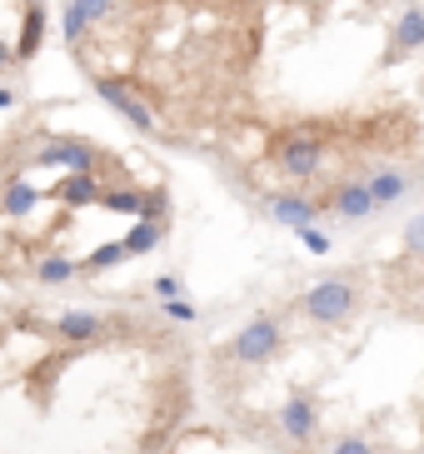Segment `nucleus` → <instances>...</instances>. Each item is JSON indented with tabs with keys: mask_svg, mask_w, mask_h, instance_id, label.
<instances>
[{
	"mask_svg": "<svg viewBox=\"0 0 424 454\" xmlns=\"http://www.w3.org/2000/svg\"><path fill=\"white\" fill-rule=\"evenodd\" d=\"M355 309H359V290H355V280H340V275L315 280L300 294V315L315 325H345Z\"/></svg>",
	"mask_w": 424,
	"mask_h": 454,
	"instance_id": "nucleus-1",
	"label": "nucleus"
},
{
	"mask_svg": "<svg viewBox=\"0 0 424 454\" xmlns=\"http://www.w3.org/2000/svg\"><path fill=\"white\" fill-rule=\"evenodd\" d=\"M279 345H285V325H279L275 315H255L250 325H239V330L230 334L225 355L235 364H265L279 355Z\"/></svg>",
	"mask_w": 424,
	"mask_h": 454,
	"instance_id": "nucleus-2",
	"label": "nucleus"
},
{
	"mask_svg": "<svg viewBox=\"0 0 424 454\" xmlns=\"http://www.w3.org/2000/svg\"><path fill=\"white\" fill-rule=\"evenodd\" d=\"M275 165L290 175V180H310V175H319V165H325V140H319L315 130L285 135L275 145Z\"/></svg>",
	"mask_w": 424,
	"mask_h": 454,
	"instance_id": "nucleus-3",
	"label": "nucleus"
},
{
	"mask_svg": "<svg viewBox=\"0 0 424 454\" xmlns=\"http://www.w3.org/2000/svg\"><path fill=\"white\" fill-rule=\"evenodd\" d=\"M275 425H279V440H290L294 450H305V444L319 434V400L310 395V389H294L290 400L279 404Z\"/></svg>",
	"mask_w": 424,
	"mask_h": 454,
	"instance_id": "nucleus-4",
	"label": "nucleus"
},
{
	"mask_svg": "<svg viewBox=\"0 0 424 454\" xmlns=\"http://www.w3.org/2000/svg\"><path fill=\"white\" fill-rule=\"evenodd\" d=\"M95 95H100V100H106V106L115 110L120 121H130L140 135H155V130H160L155 110H150L145 100H140V95L130 90V85H120V81H110V75H100V81H95Z\"/></svg>",
	"mask_w": 424,
	"mask_h": 454,
	"instance_id": "nucleus-5",
	"label": "nucleus"
},
{
	"mask_svg": "<svg viewBox=\"0 0 424 454\" xmlns=\"http://www.w3.org/2000/svg\"><path fill=\"white\" fill-rule=\"evenodd\" d=\"M35 165H60L70 175H95V145L85 140H51L35 150Z\"/></svg>",
	"mask_w": 424,
	"mask_h": 454,
	"instance_id": "nucleus-6",
	"label": "nucleus"
},
{
	"mask_svg": "<svg viewBox=\"0 0 424 454\" xmlns=\"http://www.w3.org/2000/svg\"><path fill=\"white\" fill-rule=\"evenodd\" d=\"M330 210L340 215V220H349V225H359V220H370V215L380 210V200H374L370 180H345V185H334Z\"/></svg>",
	"mask_w": 424,
	"mask_h": 454,
	"instance_id": "nucleus-7",
	"label": "nucleus"
},
{
	"mask_svg": "<svg viewBox=\"0 0 424 454\" xmlns=\"http://www.w3.org/2000/svg\"><path fill=\"white\" fill-rule=\"evenodd\" d=\"M51 195L70 210H85V205H106V185H100V175H66L60 185H51Z\"/></svg>",
	"mask_w": 424,
	"mask_h": 454,
	"instance_id": "nucleus-8",
	"label": "nucleus"
},
{
	"mask_svg": "<svg viewBox=\"0 0 424 454\" xmlns=\"http://www.w3.org/2000/svg\"><path fill=\"white\" fill-rule=\"evenodd\" d=\"M270 215H275L279 225H290V230H305V225H315L319 205L310 200V195H294V190H279V195H270Z\"/></svg>",
	"mask_w": 424,
	"mask_h": 454,
	"instance_id": "nucleus-9",
	"label": "nucleus"
},
{
	"mask_svg": "<svg viewBox=\"0 0 424 454\" xmlns=\"http://www.w3.org/2000/svg\"><path fill=\"white\" fill-rule=\"evenodd\" d=\"M100 330H106V325H100V315H95V309H66V315L55 320V334H60L66 345H95V340H100Z\"/></svg>",
	"mask_w": 424,
	"mask_h": 454,
	"instance_id": "nucleus-10",
	"label": "nucleus"
},
{
	"mask_svg": "<svg viewBox=\"0 0 424 454\" xmlns=\"http://www.w3.org/2000/svg\"><path fill=\"white\" fill-rule=\"evenodd\" d=\"M389 45H395V55H414V51H424V11H420V5H404V11L395 15Z\"/></svg>",
	"mask_w": 424,
	"mask_h": 454,
	"instance_id": "nucleus-11",
	"label": "nucleus"
},
{
	"mask_svg": "<svg viewBox=\"0 0 424 454\" xmlns=\"http://www.w3.org/2000/svg\"><path fill=\"white\" fill-rule=\"evenodd\" d=\"M30 275H35V285H70L80 275V260H70V254H40L35 265H30Z\"/></svg>",
	"mask_w": 424,
	"mask_h": 454,
	"instance_id": "nucleus-12",
	"label": "nucleus"
},
{
	"mask_svg": "<svg viewBox=\"0 0 424 454\" xmlns=\"http://www.w3.org/2000/svg\"><path fill=\"white\" fill-rule=\"evenodd\" d=\"M35 205H40V185H30L26 175H11V185H5V220H26Z\"/></svg>",
	"mask_w": 424,
	"mask_h": 454,
	"instance_id": "nucleus-13",
	"label": "nucleus"
},
{
	"mask_svg": "<svg viewBox=\"0 0 424 454\" xmlns=\"http://www.w3.org/2000/svg\"><path fill=\"white\" fill-rule=\"evenodd\" d=\"M370 190H374V200H380V210H385V205H395V200L410 195V175L395 170V165H385V170L370 175Z\"/></svg>",
	"mask_w": 424,
	"mask_h": 454,
	"instance_id": "nucleus-14",
	"label": "nucleus"
},
{
	"mask_svg": "<svg viewBox=\"0 0 424 454\" xmlns=\"http://www.w3.org/2000/svg\"><path fill=\"white\" fill-rule=\"evenodd\" d=\"M160 240H165V220L145 215V220H135V225H130V235H125V250H130V260H135V254H150Z\"/></svg>",
	"mask_w": 424,
	"mask_h": 454,
	"instance_id": "nucleus-15",
	"label": "nucleus"
},
{
	"mask_svg": "<svg viewBox=\"0 0 424 454\" xmlns=\"http://www.w3.org/2000/svg\"><path fill=\"white\" fill-rule=\"evenodd\" d=\"M106 210H115V215H135V220H145V210H150V190H135V185L106 190Z\"/></svg>",
	"mask_w": 424,
	"mask_h": 454,
	"instance_id": "nucleus-16",
	"label": "nucleus"
},
{
	"mask_svg": "<svg viewBox=\"0 0 424 454\" xmlns=\"http://www.w3.org/2000/svg\"><path fill=\"white\" fill-rule=\"evenodd\" d=\"M120 260H130V250H125V240H110V245H100V250H90L85 260H80V275H106L110 265H120Z\"/></svg>",
	"mask_w": 424,
	"mask_h": 454,
	"instance_id": "nucleus-17",
	"label": "nucleus"
},
{
	"mask_svg": "<svg viewBox=\"0 0 424 454\" xmlns=\"http://www.w3.org/2000/svg\"><path fill=\"white\" fill-rule=\"evenodd\" d=\"M40 35H45V11H40V5H30V11H26V41L15 45V55H20V60H26V55H35Z\"/></svg>",
	"mask_w": 424,
	"mask_h": 454,
	"instance_id": "nucleus-18",
	"label": "nucleus"
},
{
	"mask_svg": "<svg viewBox=\"0 0 424 454\" xmlns=\"http://www.w3.org/2000/svg\"><path fill=\"white\" fill-rule=\"evenodd\" d=\"M160 315H165V320H175V325H195L200 320V309L190 305L185 294H180V300H165V305H160Z\"/></svg>",
	"mask_w": 424,
	"mask_h": 454,
	"instance_id": "nucleus-19",
	"label": "nucleus"
},
{
	"mask_svg": "<svg viewBox=\"0 0 424 454\" xmlns=\"http://www.w3.org/2000/svg\"><path fill=\"white\" fill-rule=\"evenodd\" d=\"M325 454H380V450H374L365 434H340V440H330V450H325Z\"/></svg>",
	"mask_w": 424,
	"mask_h": 454,
	"instance_id": "nucleus-20",
	"label": "nucleus"
},
{
	"mask_svg": "<svg viewBox=\"0 0 424 454\" xmlns=\"http://www.w3.org/2000/svg\"><path fill=\"white\" fill-rule=\"evenodd\" d=\"M294 240L305 245L310 254H330V235H325V230H315V225H305V230H294Z\"/></svg>",
	"mask_w": 424,
	"mask_h": 454,
	"instance_id": "nucleus-21",
	"label": "nucleus"
},
{
	"mask_svg": "<svg viewBox=\"0 0 424 454\" xmlns=\"http://www.w3.org/2000/svg\"><path fill=\"white\" fill-rule=\"evenodd\" d=\"M70 5L85 15V26H95V20H110V11H115L110 0H70Z\"/></svg>",
	"mask_w": 424,
	"mask_h": 454,
	"instance_id": "nucleus-22",
	"label": "nucleus"
},
{
	"mask_svg": "<svg viewBox=\"0 0 424 454\" xmlns=\"http://www.w3.org/2000/svg\"><path fill=\"white\" fill-rule=\"evenodd\" d=\"M150 290H155V300L160 305H165V300H180V275H155V285H150Z\"/></svg>",
	"mask_w": 424,
	"mask_h": 454,
	"instance_id": "nucleus-23",
	"label": "nucleus"
},
{
	"mask_svg": "<svg viewBox=\"0 0 424 454\" xmlns=\"http://www.w3.org/2000/svg\"><path fill=\"white\" fill-rule=\"evenodd\" d=\"M60 26H66V41H70V45H80V35L90 30V26H85V15H80L75 5H66V20H60Z\"/></svg>",
	"mask_w": 424,
	"mask_h": 454,
	"instance_id": "nucleus-24",
	"label": "nucleus"
},
{
	"mask_svg": "<svg viewBox=\"0 0 424 454\" xmlns=\"http://www.w3.org/2000/svg\"><path fill=\"white\" fill-rule=\"evenodd\" d=\"M404 250H410V254H424V215H414L410 225H404Z\"/></svg>",
	"mask_w": 424,
	"mask_h": 454,
	"instance_id": "nucleus-25",
	"label": "nucleus"
},
{
	"mask_svg": "<svg viewBox=\"0 0 424 454\" xmlns=\"http://www.w3.org/2000/svg\"><path fill=\"white\" fill-rule=\"evenodd\" d=\"M0 110H15V85H0Z\"/></svg>",
	"mask_w": 424,
	"mask_h": 454,
	"instance_id": "nucleus-26",
	"label": "nucleus"
}]
</instances>
